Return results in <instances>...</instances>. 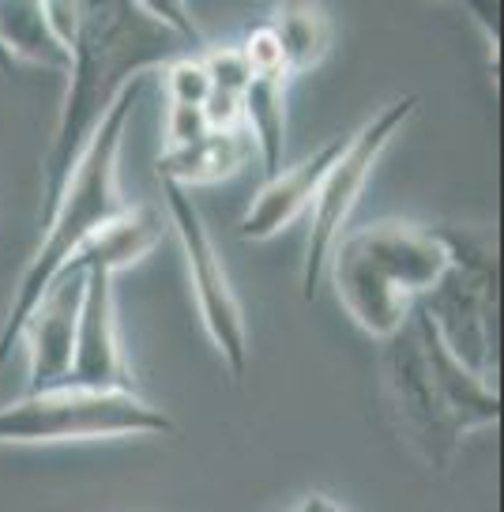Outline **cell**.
I'll return each instance as SVG.
<instances>
[{
  "label": "cell",
  "instance_id": "cell-1",
  "mask_svg": "<svg viewBox=\"0 0 504 512\" xmlns=\"http://www.w3.org/2000/svg\"><path fill=\"white\" fill-rule=\"evenodd\" d=\"M181 57H196V49L170 31L147 4L132 0L79 4L76 31L68 42V72H64L68 83L42 159V196H38L42 226L49 223L68 177L121 91L140 80L143 72L174 64Z\"/></svg>",
  "mask_w": 504,
  "mask_h": 512
},
{
  "label": "cell",
  "instance_id": "cell-4",
  "mask_svg": "<svg viewBox=\"0 0 504 512\" xmlns=\"http://www.w3.org/2000/svg\"><path fill=\"white\" fill-rule=\"evenodd\" d=\"M448 256L426 226L407 219H380L350 230L328 256L331 287L339 305L365 336H395L407 324L418 298L437 287Z\"/></svg>",
  "mask_w": 504,
  "mask_h": 512
},
{
  "label": "cell",
  "instance_id": "cell-18",
  "mask_svg": "<svg viewBox=\"0 0 504 512\" xmlns=\"http://www.w3.org/2000/svg\"><path fill=\"white\" fill-rule=\"evenodd\" d=\"M166 95H170V106H204L211 95V83H207V72L200 64V53L166 64Z\"/></svg>",
  "mask_w": 504,
  "mask_h": 512
},
{
  "label": "cell",
  "instance_id": "cell-9",
  "mask_svg": "<svg viewBox=\"0 0 504 512\" xmlns=\"http://www.w3.org/2000/svg\"><path fill=\"white\" fill-rule=\"evenodd\" d=\"M83 305L76 320V347H72V369L64 377V388L83 392H136L132 369L121 351L117 336V305H113V275L83 272Z\"/></svg>",
  "mask_w": 504,
  "mask_h": 512
},
{
  "label": "cell",
  "instance_id": "cell-14",
  "mask_svg": "<svg viewBox=\"0 0 504 512\" xmlns=\"http://www.w3.org/2000/svg\"><path fill=\"white\" fill-rule=\"evenodd\" d=\"M241 125L249 128L252 151L264 177H275L286 162V80L283 76H252L241 95Z\"/></svg>",
  "mask_w": 504,
  "mask_h": 512
},
{
  "label": "cell",
  "instance_id": "cell-20",
  "mask_svg": "<svg viewBox=\"0 0 504 512\" xmlns=\"http://www.w3.org/2000/svg\"><path fill=\"white\" fill-rule=\"evenodd\" d=\"M200 136H207L204 110L200 106H170V117H166V151L196 144Z\"/></svg>",
  "mask_w": 504,
  "mask_h": 512
},
{
  "label": "cell",
  "instance_id": "cell-22",
  "mask_svg": "<svg viewBox=\"0 0 504 512\" xmlns=\"http://www.w3.org/2000/svg\"><path fill=\"white\" fill-rule=\"evenodd\" d=\"M16 68H19V64L8 57V49L0 46V76H16Z\"/></svg>",
  "mask_w": 504,
  "mask_h": 512
},
{
  "label": "cell",
  "instance_id": "cell-21",
  "mask_svg": "<svg viewBox=\"0 0 504 512\" xmlns=\"http://www.w3.org/2000/svg\"><path fill=\"white\" fill-rule=\"evenodd\" d=\"M294 512H347V509H339V505H335L331 497H324V494H309Z\"/></svg>",
  "mask_w": 504,
  "mask_h": 512
},
{
  "label": "cell",
  "instance_id": "cell-12",
  "mask_svg": "<svg viewBox=\"0 0 504 512\" xmlns=\"http://www.w3.org/2000/svg\"><path fill=\"white\" fill-rule=\"evenodd\" d=\"M162 234H166V215H162V208H132L128 204L106 230H98L95 238L72 256L68 268L117 275L151 253L158 241H162Z\"/></svg>",
  "mask_w": 504,
  "mask_h": 512
},
{
  "label": "cell",
  "instance_id": "cell-13",
  "mask_svg": "<svg viewBox=\"0 0 504 512\" xmlns=\"http://www.w3.org/2000/svg\"><path fill=\"white\" fill-rule=\"evenodd\" d=\"M252 159L249 136L237 128V132H207L196 144L174 147V151H162L158 155V177L166 185L189 192L192 185H215L245 170V162Z\"/></svg>",
  "mask_w": 504,
  "mask_h": 512
},
{
  "label": "cell",
  "instance_id": "cell-19",
  "mask_svg": "<svg viewBox=\"0 0 504 512\" xmlns=\"http://www.w3.org/2000/svg\"><path fill=\"white\" fill-rule=\"evenodd\" d=\"M241 53H245V61H249L252 76H283L286 80L283 53H279V42H275V34H271L268 27L252 31L249 42L241 46Z\"/></svg>",
  "mask_w": 504,
  "mask_h": 512
},
{
  "label": "cell",
  "instance_id": "cell-8",
  "mask_svg": "<svg viewBox=\"0 0 504 512\" xmlns=\"http://www.w3.org/2000/svg\"><path fill=\"white\" fill-rule=\"evenodd\" d=\"M162 215L166 226L177 234L181 256H185V268H189V283L196 294V309L204 320V332L211 339V347L219 351L222 366L230 369V377H245L249 369V332H245V313L234 294V283L222 268V256L215 249V241L207 234V223L192 192L166 185L162 181Z\"/></svg>",
  "mask_w": 504,
  "mask_h": 512
},
{
  "label": "cell",
  "instance_id": "cell-11",
  "mask_svg": "<svg viewBox=\"0 0 504 512\" xmlns=\"http://www.w3.org/2000/svg\"><path fill=\"white\" fill-rule=\"evenodd\" d=\"M350 136H335L328 144H320L313 155H305L294 166H283L275 177H268V185L252 196L249 211L241 215L237 234L249 241H268L275 238L283 226H290L298 215L313 208L316 192L324 185L328 170L335 166V159L343 155Z\"/></svg>",
  "mask_w": 504,
  "mask_h": 512
},
{
  "label": "cell",
  "instance_id": "cell-5",
  "mask_svg": "<svg viewBox=\"0 0 504 512\" xmlns=\"http://www.w3.org/2000/svg\"><path fill=\"white\" fill-rule=\"evenodd\" d=\"M448 256V268L426 298L422 313L463 366L497 384V320H501V238L493 226H429Z\"/></svg>",
  "mask_w": 504,
  "mask_h": 512
},
{
  "label": "cell",
  "instance_id": "cell-10",
  "mask_svg": "<svg viewBox=\"0 0 504 512\" xmlns=\"http://www.w3.org/2000/svg\"><path fill=\"white\" fill-rule=\"evenodd\" d=\"M87 275L79 268H64L53 287L42 294V302L31 309L23 324L27 343V396L61 388L72 369V347H76V320L83 305Z\"/></svg>",
  "mask_w": 504,
  "mask_h": 512
},
{
  "label": "cell",
  "instance_id": "cell-2",
  "mask_svg": "<svg viewBox=\"0 0 504 512\" xmlns=\"http://www.w3.org/2000/svg\"><path fill=\"white\" fill-rule=\"evenodd\" d=\"M380 392L403 445L433 475L452 471L459 445L471 433L501 422V384L482 381L463 366L441 343L422 305H414L407 324L384 339Z\"/></svg>",
  "mask_w": 504,
  "mask_h": 512
},
{
  "label": "cell",
  "instance_id": "cell-7",
  "mask_svg": "<svg viewBox=\"0 0 504 512\" xmlns=\"http://www.w3.org/2000/svg\"><path fill=\"white\" fill-rule=\"evenodd\" d=\"M418 113V95H399L392 98L384 110H377L365 121L354 136L347 140L343 155L335 159V166L328 170L324 185L313 200V226H309V241H305V260H301V294L313 302L320 275L328 272V256L335 249V241L343 238L350 211L358 208L369 174L380 162V155L388 151L395 136L403 132V125H410V117Z\"/></svg>",
  "mask_w": 504,
  "mask_h": 512
},
{
  "label": "cell",
  "instance_id": "cell-17",
  "mask_svg": "<svg viewBox=\"0 0 504 512\" xmlns=\"http://www.w3.org/2000/svg\"><path fill=\"white\" fill-rule=\"evenodd\" d=\"M200 64H204L211 91H219V95L241 98L245 87L252 83V68L245 61V53H241V46L207 49V53H200Z\"/></svg>",
  "mask_w": 504,
  "mask_h": 512
},
{
  "label": "cell",
  "instance_id": "cell-6",
  "mask_svg": "<svg viewBox=\"0 0 504 512\" xmlns=\"http://www.w3.org/2000/svg\"><path fill=\"white\" fill-rule=\"evenodd\" d=\"M174 418L140 392L49 388L0 407V445H57L102 437H166Z\"/></svg>",
  "mask_w": 504,
  "mask_h": 512
},
{
  "label": "cell",
  "instance_id": "cell-15",
  "mask_svg": "<svg viewBox=\"0 0 504 512\" xmlns=\"http://www.w3.org/2000/svg\"><path fill=\"white\" fill-rule=\"evenodd\" d=\"M268 31L279 42L286 80L320 64L331 49V19L316 4H279L268 23Z\"/></svg>",
  "mask_w": 504,
  "mask_h": 512
},
{
  "label": "cell",
  "instance_id": "cell-16",
  "mask_svg": "<svg viewBox=\"0 0 504 512\" xmlns=\"http://www.w3.org/2000/svg\"><path fill=\"white\" fill-rule=\"evenodd\" d=\"M0 46L12 61L68 72V46L53 34L46 4H0Z\"/></svg>",
  "mask_w": 504,
  "mask_h": 512
},
{
  "label": "cell",
  "instance_id": "cell-3",
  "mask_svg": "<svg viewBox=\"0 0 504 512\" xmlns=\"http://www.w3.org/2000/svg\"><path fill=\"white\" fill-rule=\"evenodd\" d=\"M140 91V80L128 83L121 98L110 106V113L102 117L95 140L87 144L83 159L64 185L57 208L49 215V223L42 226V241L19 275L12 305L4 313V324H0V369L8 366V358L23 339V324H27L34 305L42 302V294L53 287V279L72 264V256L95 238L98 230H106L128 208L121 185H117V170H121L128 121L140 106Z\"/></svg>",
  "mask_w": 504,
  "mask_h": 512
}]
</instances>
